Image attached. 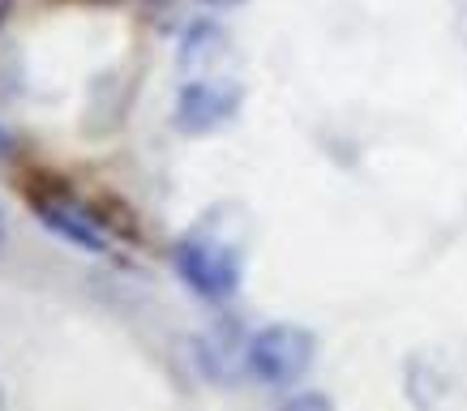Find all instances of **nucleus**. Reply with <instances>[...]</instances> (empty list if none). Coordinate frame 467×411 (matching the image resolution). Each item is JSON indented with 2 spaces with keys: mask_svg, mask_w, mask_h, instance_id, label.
<instances>
[{
  "mask_svg": "<svg viewBox=\"0 0 467 411\" xmlns=\"http://www.w3.org/2000/svg\"><path fill=\"white\" fill-rule=\"evenodd\" d=\"M223 219L227 214L202 219V223L193 227V231H184L181 241H176V249H171L176 274L206 300L236 296L241 274H244V244H241V236L223 231Z\"/></svg>",
  "mask_w": 467,
  "mask_h": 411,
  "instance_id": "1",
  "label": "nucleus"
},
{
  "mask_svg": "<svg viewBox=\"0 0 467 411\" xmlns=\"http://www.w3.org/2000/svg\"><path fill=\"white\" fill-rule=\"evenodd\" d=\"M313 360H317V339L296 322H270L244 347V365L262 385H296L313 369Z\"/></svg>",
  "mask_w": 467,
  "mask_h": 411,
  "instance_id": "2",
  "label": "nucleus"
},
{
  "mask_svg": "<svg viewBox=\"0 0 467 411\" xmlns=\"http://www.w3.org/2000/svg\"><path fill=\"white\" fill-rule=\"evenodd\" d=\"M236 112H241V86L206 77V82H189L176 95L171 120H176L181 133H211V128L227 125Z\"/></svg>",
  "mask_w": 467,
  "mask_h": 411,
  "instance_id": "3",
  "label": "nucleus"
},
{
  "mask_svg": "<svg viewBox=\"0 0 467 411\" xmlns=\"http://www.w3.org/2000/svg\"><path fill=\"white\" fill-rule=\"evenodd\" d=\"M35 214L43 219V227H52L57 236H65V241L86 249V253H108V236H103L82 211H73V206H52V201H35Z\"/></svg>",
  "mask_w": 467,
  "mask_h": 411,
  "instance_id": "4",
  "label": "nucleus"
},
{
  "mask_svg": "<svg viewBox=\"0 0 467 411\" xmlns=\"http://www.w3.org/2000/svg\"><path fill=\"white\" fill-rule=\"evenodd\" d=\"M223 52H227V30L214 26V22H193L189 35L181 39V69H189V73L211 69Z\"/></svg>",
  "mask_w": 467,
  "mask_h": 411,
  "instance_id": "5",
  "label": "nucleus"
},
{
  "mask_svg": "<svg viewBox=\"0 0 467 411\" xmlns=\"http://www.w3.org/2000/svg\"><path fill=\"white\" fill-rule=\"evenodd\" d=\"M287 407H330L326 395H300V398H287Z\"/></svg>",
  "mask_w": 467,
  "mask_h": 411,
  "instance_id": "6",
  "label": "nucleus"
},
{
  "mask_svg": "<svg viewBox=\"0 0 467 411\" xmlns=\"http://www.w3.org/2000/svg\"><path fill=\"white\" fill-rule=\"evenodd\" d=\"M202 5H214V9H236V5H244V0H202Z\"/></svg>",
  "mask_w": 467,
  "mask_h": 411,
  "instance_id": "7",
  "label": "nucleus"
},
{
  "mask_svg": "<svg viewBox=\"0 0 467 411\" xmlns=\"http://www.w3.org/2000/svg\"><path fill=\"white\" fill-rule=\"evenodd\" d=\"M5 236H9V223H5V206H0V249H5Z\"/></svg>",
  "mask_w": 467,
  "mask_h": 411,
  "instance_id": "8",
  "label": "nucleus"
},
{
  "mask_svg": "<svg viewBox=\"0 0 467 411\" xmlns=\"http://www.w3.org/2000/svg\"><path fill=\"white\" fill-rule=\"evenodd\" d=\"M9 9H14V0H0V26H5V17H9Z\"/></svg>",
  "mask_w": 467,
  "mask_h": 411,
  "instance_id": "9",
  "label": "nucleus"
},
{
  "mask_svg": "<svg viewBox=\"0 0 467 411\" xmlns=\"http://www.w3.org/2000/svg\"><path fill=\"white\" fill-rule=\"evenodd\" d=\"M5 150H9V133L0 128V155H5Z\"/></svg>",
  "mask_w": 467,
  "mask_h": 411,
  "instance_id": "10",
  "label": "nucleus"
},
{
  "mask_svg": "<svg viewBox=\"0 0 467 411\" xmlns=\"http://www.w3.org/2000/svg\"><path fill=\"white\" fill-rule=\"evenodd\" d=\"M0 407H5V390H0Z\"/></svg>",
  "mask_w": 467,
  "mask_h": 411,
  "instance_id": "11",
  "label": "nucleus"
}]
</instances>
